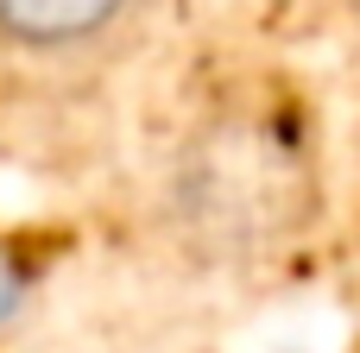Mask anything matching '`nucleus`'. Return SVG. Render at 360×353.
<instances>
[{
	"mask_svg": "<svg viewBox=\"0 0 360 353\" xmlns=\"http://www.w3.org/2000/svg\"><path fill=\"white\" fill-rule=\"evenodd\" d=\"M316 215V171L272 107H215L171 152L165 221L196 259L253 265L285 253Z\"/></svg>",
	"mask_w": 360,
	"mask_h": 353,
	"instance_id": "1",
	"label": "nucleus"
},
{
	"mask_svg": "<svg viewBox=\"0 0 360 353\" xmlns=\"http://www.w3.org/2000/svg\"><path fill=\"white\" fill-rule=\"evenodd\" d=\"M133 0H0V44L25 57H63L108 38Z\"/></svg>",
	"mask_w": 360,
	"mask_h": 353,
	"instance_id": "2",
	"label": "nucleus"
},
{
	"mask_svg": "<svg viewBox=\"0 0 360 353\" xmlns=\"http://www.w3.org/2000/svg\"><path fill=\"white\" fill-rule=\"evenodd\" d=\"M19 303H25V265H19V253L0 240V328L19 316Z\"/></svg>",
	"mask_w": 360,
	"mask_h": 353,
	"instance_id": "3",
	"label": "nucleus"
}]
</instances>
